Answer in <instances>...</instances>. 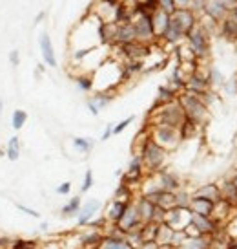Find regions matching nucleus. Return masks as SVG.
Segmentation results:
<instances>
[{
  "label": "nucleus",
  "mask_w": 237,
  "mask_h": 249,
  "mask_svg": "<svg viewBox=\"0 0 237 249\" xmlns=\"http://www.w3.org/2000/svg\"><path fill=\"white\" fill-rule=\"evenodd\" d=\"M177 101L181 103L186 119H190L195 124H199L201 128L206 126L210 117H212V112H210V107L205 105V101L201 99L199 95L190 92H181L179 97H177Z\"/></svg>",
  "instance_id": "nucleus-1"
},
{
  "label": "nucleus",
  "mask_w": 237,
  "mask_h": 249,
  "mask_svg": "<svg viewBox=\"0 0 237 249\" xmlns=\"http://www.w3.org/2000/svg\"><path fill=\"white\" fill-rule=\"evenodd\" d=\"M150 117H152L150 124H168L174 128H179L186 119L184 110L179 101L168 103V105H162V107H153Z\"/></svg>",
  "instance_id": "nucleus-2"
},
{
  "label": "nucleus",
  "mask_w": 237,
  "mask_h": 249,
  "mask_svg": "<svg viewBox=\"0 0 237 249\" xmlns=\"http://www.w3.org/2000/svg\"><path fill=\"white\" fill-rule=\"evenodd\" d=\"M139 156L142 158L144 163L146 174H155L166 169V160H168V150L162 148L161 145H157L153 140H150L146 143L142 150L139 152Z\"/></svg>",
  "instance_id": "nucleus-3"
},
{
  "label": "nucleus",
  "mask_w": 237,
  "mask_h": 249,
  "mask_svg": "<svg viewBox=\"0 0 237 249\" xmlns=\"http://www.w3.org/2000/svg\"><path fill=\"white\" fill-rule=\"evenodd\" d=\"M184 42L191 48V52L195 53L197 61H205V59L210 57V52H212V35H210L201 24H197V26L186 35Z\"/></svg>",
  "instance_id": "nucleus-4"
},
{
  "label": "nucleus",
  "mask_w": 237,
  "mask_h": 249,
  "mask_svg": "<svg viewBox=\"0 0 237 249\" xmlns=\"http://www.w3.org/2000/svg\"><path fill=\"white\" fill-rule=\"evenodd\" d=\"M133 28H135V37L142 44H155V31H153V13L152 11H142V9H133Z\"/></svg>",
  "instance_id": "nucleus-5"
},
{
  "label": "nucleus",
  "mask_w": 237,
  "mask_h": 249,
  "mask_svg": "<svg viewBox=\"0 0 237 249\" xmlns=\"http://www.w3.org/2000/svg\"><path fill=\"white\" fill-rule=\"evenodd\" d=\"M150 136H152V140L157 145L166 148L168 152L175 150L183 143L179 128H174V126H168V124H150Z\"/></svg>",
  "instance_id": "nucleus-6"
},
{
  "label": "nucleus",
  "mask_w": 237,
  "mask_h": 249,
  "mask_svg": "<svg viewBox=\"0 0 237 249\" xmlns=\"http://www.w3.org/2000/svg\"><path fill=\"white\" fill-rule=\"evenodd\" d=\"M236 4H237L236 0H208L203 15L215 20L217 24H221L222 20L228 17V11L234 8Z\"/></svg>",
  "instance_id": "nucleus-7"
},
{
  "label": "nucleus",
  "mask_w": 237,
  "mask_h": 249,
  "mask_svg": "<svg viewBox=\"0 0 237 249\" xmlns=\"http://www.w3.org/2000/svg\"><path fill=\"white\" fill-rule=\"evenodd\" d=\"M164 224L172 227L174 231H184L191 224V211L183 207H172L166 211Z\"/></svg>",
  "instance_id": "nucleus-8"
},
{
  "label": "nucleus",
  "mask_w": 237,
  "mask_h": 249,
  "mask_svg": "<svg viewBox=\"0 0 237 249\" xmlns=\"http://www.w3.org/2000/svg\"><path fill=\"white\" fill-rule=\"evenodd\" d=\"M146 178V169L144 163H142V158L139 154H133L131 161L128 163V169H126V174H124V181L126 185H133V183H142V179Z\"/></svg>",
  "instance_id": "nucleus-9"
},
{
  "label": "nucleus",
  "mask_w": 237,
  "mask_h": 249,
  "mask_svg": "<svg viewBox=\"0 0 237 249\" xmlns=\"http://www.w3.org/2000/svg\"><path fill=\"white\" fill-rule=\"evenodd\" d=\"M191 226L199 231L201 236H214L222 229V226L212 216H201L191 213Z\"/></svg>",
  "instance_id": "nucleus-10"
},
{
  "label": "nucleus",
  "mask_w": 237,
  "mask_h": 249,
  "mask_svg": "<svg viewBox=\"0 0 237 249\" xmlns=\"http://www.w3.org/2000/svg\"><path fill=\"white\" fill-rule=\"evenodd\" d=\"M100 207H102V203H100L99 200H95V198L82 203V207H80L79 214H77V227L82 229V227L88 226L90 220H93V216L100 211Z\"/></svg>",
  "instance_id": "nucleus-11"
},
{
  "label": "nucleus",
  "mask_w": 237,
  "mask_h": 249,
  "mask_svg": "<svg viewBox=\"0 0 237 249\" xmlns=\"http://www.w3.org/2000/svg\"><path fill=\"white\" fill-rule=\"evenodd\" d=\"M172 18H175L177 24L183 28V31L188 35L197 24H199V17L195 15L193 11H191L190 8H186V9H181V8H177L175 9V13L172 15Z\"/></svg>",
  "instance_id": "nucleus-12"
},
{
  "label": "nucleus",
  "mask_w": 237,
  "mask_h": 249,
  "mask_svg": "<svg viewBox=\"0 0 237 249\" xmlns=\"http://www.w3.org/2000/svg\"><path fill=\"white\" fill-rule=\"evenodd\" d=\"M155 178H157V183H159V189L161 191H170V193H175L183 187V181L181 178L177 176L175 172H170V171H161V172H155Z\"/></svg>",
  "instance_id": "nucleus-13"
},
{
  "label": "nucleus",
  "mask_w": 237,
  "mask_h": 249,
  "mask_svg": "<svg viewBox=\"0 0 237 249\" xmlns=\"http://www.w3.org/2000/svg\"><path fill=\"white\" fill-rule=\"evenodd\" d=\"M137 37H135V28L131 22H124V24H117V33H115V40L113 46L123 48L126 44H131L135 42Z\"/></svg>",
  "instance_id": "nucleus-14"
},
{
  "label": "nucleus",
  "mask_w": 237,
  "mask_h": 249,
  "mask_svg": "<svg viewBox=\"0 0 237 249\" xmlns=\"http://www.w3.org/2000/svg\"><path fill=\"white\" fill-rule=\"evenodd\" d=\"M184 39H186V33L183 31V28L177 24L175 18L170 17V24H168V28H166V31H164V35L161 37V40L175 48L177 44H181Z\"/></svg>",
  "instance_id": "nucleus-15"
},
{
  "label": "nucleus",
  "mask_w": 237,
  "mask_h": 249,
  "mask_svg": "<svg viewBox=\"0 0 237 249\" xmlns=\"http://www.w3.org/2000/svg\"><path fill=\"white\" fill-rule=\"evenodd\" d=\"M117 226L121 227L124 233H128V231H131V229H135V227L142 226V222L139 220V213H137V205H135V200H133V202L128 205V209H126V213L123 214L121 222H119Z\"/></svg>",
  "instance_id": "nucleus-16"
},
{
  "label": "nucleus",
  "mask_w": 237,
  "mask_h": 249,
  "mask_svg": "<svg viewBox=\"0 0 237 249\" xmlns=\"http://www.w3.org/2000/svg\"><path fill=\"white\" fill-rule=\"evenodd\" d=\"M38 44H40V53H42V59L46 62V66L55 68L57 66V59H55V50H53V44H51V37H49L47 31L40 33Z\"/></svg>",
  "instance_id": "nucleus-17"
},
{
  "label": "nucleus",
  "mask_w": 237,
  "mask_h": 249,
  "mask_svg": "<svg viewBox=\"0 0 237 249\" xmlns=\"http://www.w3.org/2000/svg\"><path fill=\"white\" fill-rule=\"evenodd\" d=\"M144 198H148L152 203H155L157 207L168 211L172 207H175V193H170V191H155L150 195H142Z\"/></svg>",
  "instance_id": "nucleus-18"
},
{
  "label": "nucleus",
  "mask_w": 237,
  "mask_h": 249,
  "mask_svg": "<svg viewBox=\"0 0 237 249\" xmlns=\"http://www.w3.org/2000/svg\"><path fill=\"white\" fill-rule=\"evenodd\" d=\"M135 205H137L139 220H141L142 224H150L153 218V213H155V203H152L142 195H139L137 198H135Z\"/></svg>",
  "instance_id": "nucleus-19"
},
{
  "label": "nucleus",
  "mask_w": 237,
  "mask_h": 249,
  "mask_svg": "<svg viewBox=\"0 0 237 249\" xmlns=\"http://www.w3.org/2000/svg\"><path fill=\"white\" fill-rule=\"evenodd\" d=\"M102 238H104V233L97 231V229H86L82 233H79V242H80V248L82 249L99 248Z\"/></svg>",
  "instance_id": "nucleus-20"
},
{
  "label": "nucleus",
  "mask_w": 237,
  "mask_h": 249,
  "mask_svg": "<svg viewBox=\"0 0 237 249\" xmlns=\"http://www.w3.org/2000/svg\"><path fill=\"white\" fill-rule=\"evenodd\" d=\"M193 196H197V198H205V200H210L212 203H217L221 200V187L219 183H205V185H201Z\"/></svg>",
  "instance_id": "nucleus-21"
},
{
  "label": "nucleus",
  "mask_w": 237,
  "mask_h": 249,
  "mask_svg": "<svg viewBox=\"0 0 237 249\" xmlns=\"http://www.w3.org/2000/svg\"><path fill=\"white\" fill-rule=\"evenodd\" d=\"M128 205H130V203L119 202V200H111V203L108 205V209H106L108 224H115V226H117V224L121 222L123 214L126 213V209H128Z\"/></svg>",
  "instance_id": "nucleus-22"
},
{
  "label": "nucleus",
  "mask_w": 237,
  "mask_h": 249,
  "mask_svg": "<svg viewBox=\"0 0 237 249\" xmlns=\"http://www.w3.org/2000/svg\"><path fill=\"white\" fill-rule=\"evenodd\" d=\"M170 17L166 11H162V9H155L153 11V31H155V39L161 40V37L164 35V31H166V28H168L170 24Z\"/></svg>",
  "instance_id": "nucleus-23"
},
{
  "label": "nucleus",
  "mask_w": 237,
  "mask_h": 249,
  "mask_svg": "<svg viewBox=\"0 0 237 249\" xmlns=\"http://www.w3.org/2000/svg\"><path fill=\"white\" fill-rule=\"evenodd\" d=\"M215 203H212L210 200H205V198H197L193 196L190 203V211L193 214H201V216H212L214 213Z\"/></svg>",
  "instance_id": "nucleus-24"
},
{
  "label": "nucleus",
  "mask_w": 237,
  "mask_h": 249,
  "mask_svg": "<svg viewBox=\"0 0 237 249\" xmlns=\"http://www.w3.org/2000/svg\"><path fill=\"white\" fill-rule=\"evenodd\" d=\"M219 35H222L230 42H237V22L232 17H226L221 24H219Z\"/></svg>",
  "instance_id": "nucleus-25"
},
{
  "label": "nucleus",
  "mask_w": 237,
  "mask_h": 249,
  "mask_svg": "<svg viewBox=\"0 0 237 249\" xmlns=\"http://www.w3.org/2000/svg\"><path fill=\"white\" fill-rule=\"evenodd\" d=\"M179 97V92H175L172 86H159L157 90V97H155V105L153 107H162V105H168V103L177 101Z\"/></svg>",
  "instance_id": "nucleus-26"
},
{
  "label": "nucleus",
  "mask_w": 237,
  "mask_h": 249,
  "mask_svg": "<svg viewBox=\"0 0 237 249\" xmlns=\"http://www.w3.org/2000/svg\"><path fill=\"white\" fill-rule=\"evenodd\" d=\"M99 249H133V248L130 246L128 238H117V236L104 234V238L100 242Z\"/></svg>",
  "instance_id": "nucleus-27"
},
{
  "label": "nucleus",
  "mask_w": 237,
  "mask_h": 249,
  "mask_svg": "<svg viewBox=\"0 0 237 249\" xmlns=\"http://www.w3.org/2000/svg\"><path fill=\"white\" fill-rule=\"evenodd\" d=\"M115 99V90H95L92 101L95 103V107L99 110L106 108L110 103Z\"/></svg>",
  "instance_id": "nucleus-28"
},
{
  "label": "nucleus",
  "mask_w": 237,
  "mask_h": 249,
  "mask_svg": "<svg viewBox=\"0 0 237 249\" xmlns=\"http://www.w3.org/2000/svg\"><path fill=\"white\" fill-rule=\"evenodd\" d=\"M199 132H201V126L195 124L193 121H190V119H184L183 124L179 126V134H181V140L183 141L193 140L195 136H199Z\"/></svg>",
  "instance_id": "nucleus-29"
},
{
  "label": "nucleus",
  "mask_w": 237,
  "mask_h": 249,
  "mask_svg": "<svg viewBox=\"0 0 237 249\" xmlns=\"http://www.w3.org/2000/svg\"><path fill=\"white\" fill-rule=\"evenodd\" d=\"M82 207V200H80V196H73V198H69V202L66 205H62L61 209V214L64 218H73L79 214V211Z\"/></svg>",
  "instance_id": "nucleus-30"
},
{
  "label": "nucleus",
  "mask_w": 237,
  "mask_h": 249,
  "mask_svg": "<svg viewBox=\"0 0 237 249\" xmlns=\"http://www.w3.org/2000/svg\"><path fill=\"white\" fill-rule=\"evenodd\" d=\"M174 234H175V231H174L172 227L166 226V224H161V226L157 227V236H155V242H157L159 246H172V238H174Z\"/></svg>",
  "instance_id": "nucleus-31"
},
{
  "label": "nucleus",
  "mask_w": 237,
  "mask_h": 249,
  "mask_svg": "<svg viewBox=\"0 0 237 249\" xmlns=\"http://www.w3.org/2000/svg\"><path fill=\"white\" fill-rule=\"evenodd\" d=\"M183 249H212V238L210 236H197V238H188Z\"/></svg>",
  "instance_id": "nucleus-32"
},
{
  "label": "nucleus",
  "mask_w": 237,
  "mask_h": 249,
  "mask_svg": "<svg viewBox=\"0 0 237 249\" xmlns=\"http://www.w3.org/2000/svg\"><path fill=\"white\" fill-rule=\"evenodd\" d=\"M175 55L179 62H191V61H197V57L195 53L191 52V48L186 44V42H181V44H177L175 46Z\"/></svg>",
  "instance_id": "nucleus-33"
},
{
  "label": "nucleus",
  "mask_w": 237,
  "mask_h": 249,
  "mask_svg": "<svg viewBox=\"0 0 237 249\" xmlns=\"http://www.w3.org/2000/svg\"><path fill=\"white\" fill-rule=\"evenodd\" d=\"M6 156L9 161H16L20 158V140L16 136L9 138L8 145H6Z\"/></svg>",
  "instance_id": "nucleus-34"
},
{
  "label": "nucleus",
  "mask_w": 237,
  "mask_h": 249,
  "mask_svg": "<svg viewBox=\"0 0 237 249\" xmlns=\"http://www.w3.org/2000/svg\"><path fill=\"white\" fill-rule=\"evenodd\" d=\"M191 195L190 191H186L184 187H181L179 191H175V207H183V209H190V203H191Z\"/></svg>",
  "instance_id": "nucleus-35"
},
{
  "label": "nucleus",
  "mask_w": 237,
  "mask_h": 249,
  "mask_svg": "<svg viewBox=\"0 0 237 249\" xmlns=\"http://www.w3.org/2000/svg\"><path fill=\"white\" fill-rule=\"evenodd\" d=\"M75 83L82 92H92V90H95V88H93L92 73H79V75H75Z\"/></svg>",
  "instance_id": "nucleus-36"
},
{
  "label": "nucleus",
  "mask_w": 237,
  "mask_h": 249,
  "mask_svg": "<svg viewBox=\"0 0 237 249\" xmlns=\"http://www.w3.org/2000/svg\"><path fill=\"white\" fill-rule=\"evenodd\" d=\"M210 83H212V88H214V90L226 88V85H228L224 75L221 73V70H219V68H214V66H212V70H210Z\"/></svg>",
  "instance_id": "nucleus-37"
},
{
  "label": "nucleus",
  "mask_w": 237,
  "mask_h": 249,
  "mask_svg": "<svg viewBox=\"0 0 237 249\" xmlns=\"http://www.w3.org/2000/svg\"><path fill=\"white\" fill-rule=\"evenodd\" d=\"M222 229H224V233H226V236L228 238H232V240H237V209L234 211V214L230 216V220L222 226Z\"/></svg>",
  "instance_id": "nucleus-38"
},
{
  "label": "nucleus",
  "mask_w": 237,
  "mask_h": 249,
  "mask_svg": "<svg viewBox=\"0 0 237 249\" xmlns=\"http://www.w3.org/2000/svg\"><path fill=\"white\" fill-rule=\"evenodd\" d=\"M28 121V112L26 110H15L13 112V116H11V126H13V130H20L24 124Z\"/></svg>",
  "instance_id": "nucleus-39"
},
{
  "label": "nucleus",
  "mask_w": 237,
  "mask_h": 249,
  "mask_svg": "<svg viewBox=\"0 0 237 249\" xmlns=\"http://www.w3.org/2000/svg\"><path fill=\"white\" fill-rule=\"evenodd\" d=\"M40 244L37 240H28V238H15L11 242L9 249H38Z\"/></svg>",
  "instance_id": "nucleus-40"
},
{
  "label": "nucleus",
  "mask_w": 237,
  "mask_h": 249,
  "mask_svg": "<svg viewBox=\"0 0 237 249\" xmlns=\"http://www.w3.org/2000/svg\"><path fill=\"white\" fill-rule=\"evenodd\" d=\"M73 147L80 152V154H90L93 148V141L88 138H73Z\"/></svg>",
  "instance_id": "nucleus-41"
},
{
  "label": "nucleus",
  "mask_w": 237,
  "mask_h": 249,
  "mask_svg": "<svg viewBox=\"0 0 237 249\" xmlns=\"http://www.w3.org/2000/svg\"><path fill=\"white\" fill-rule=\"evenodd\" d=\"M186 240H188V236H186V233H184V231H175L174 238H172V248L183 249V246L186 244Z\"/></svg>",
  "instance_id": "nucleus-42"
},
{
  "label": "nucleus",
  "mask_w": 237,
  "mask_h": 249,
  "mask_svg": "<svg viewBox=\"0 0 237 249\" xmlns=\"http://www.w3.org/2000/svg\"><path fill=\"white\" fill-rule=\"evenodd\" d=\"M133 121H135V116H130V117H126V119H123V121H119L117 124H113V136L115 134L124 132V130H126Z\"/></svg>",
  "instance_id": "nucleus-43"
},
{
  "label": "nucleus",
  "mask_w": 237,
  "mask_h": 249,
  "mask_svg": "<svg viewBox=\"0 0 237 249\" xmlns=\"http://www.w3.org/2000/svg\"><path fill=\"white\" fill-rule=\"evenodd\" d=\"M206 2H208V0H191L190 9L201 18V17H203V13H205V8H206Z\"/></svg>",
  "instance_id": "nucleus-44"
},
{
  "label": "nucleus",
  "mask_w": 237,
  "mask_h": 249,
  "mask_svg": "<svg viewBox=\"0 0 237 249\" xmlns=\"http://www.w3.org/2000/svg\"><path fill=\"white\" fill-rule=\"evenodd\" d=\"M157 4H159V9L166 11L168 15H174V13H175V9H177L175 0H159Z\"/></svg>",
  "instance_id": "nucleus-45"
},
{
  "label": "nucleus",
  "mask_w": 237,
  "mask_h": 249,
  "mask_svg": "<svg viewBox=\"0 0 237 249\" xmlns=\"http://www.w3.org/2000/svg\"><path fill=\"white\" fill-rule=\"evenodd\" d=\"M92 187H93V172H92V169H88L84 174V181H82V185H80V193H88Z\"/></svg>",
  "instance_id": "nucleus-46"
},
{
  "label": "nucleus",
  "mask_w": 237,
  "mask_h": 249,
  "mask_svg": "<svg viewBox=\"0 0 237 249\" xmlns=\"http://www.w3.org/2000/svg\"><path fill=\"white\" fill-rule=\"evenodd\" d=\"M16 209L20 211V213H24V214H28V216H33V218H40V213L35 209H31V207H28V205H22V203H16Z\"/></svg>",
  "instance_id": "nucleus-47"
},
{
  "label": "nucleus",
  "mask_w": 237,
  "mask_h": 249,
  "mask_svg": "<svg viewBox=\"0 0 237 249\" xmlns=\"http://www.w3.org/2000/svg\"><path fill=\"white\" fill-rule=\"evenodd\" d=\"M69 191H71V181H64V183H61V185L55 189V193H57L59 196L69 195Z\"/></svg>",
  "instance_id": "nucleus-48"
},
{
  "label": "nucleus",
  "mask_w": 237,
  "mask_h": 249,
  "mask_svg": "<svg viewBox=\"0 0 237 249\" xmlns=\"http://www.w3.org/2000/svg\"><path fill=\"white\" fill-rule=\"evenodd\" d=\"M9 62H11V66H18V62H20V53L13 50L11 53H9Z\"/></svg>",
  "instance_id": "nucleus-49"
},
{
  "label": "nucleus",
  "mask_w": 237,
  "mask_h": 249,
  "mask_svg": "<svg viewBox=\"0 0 237 249\" xmlns=\"http://www.w3.org/2000/svg\"><path fill=\"white\" fill-rule=\"evenodd\" d=\"M38 249H62V244L61 242H46V244H42Z\"/></svg>",
  "instance_id": "nucleus-50"
},
{
  "label": "nucleus",
  "mask_w": 237,
  "mask_h": 249,
  "mask_svg": "<svg viewBox=\"0 0 237 249\" xmlns=\"http://www.w3.org/2000/svg\"><path fill=\"white\" fill-rule=\"evenodd\" d=\"M139 249H159V244L155 240H146V242H142V246Z\"/></svg>",
  "instance_id": "nucleus-51"
},
{
  "label": "nucleus",
  "mask_w": 237,
  "mask_h": 249,
  "mask_svg": "<svg viewBox=\"0 0 237 249\" xmlns=\"http://www.w3.org/2000/svg\"><path fill=\"white\" fill-rule=\"evenodd\" d=\"M86 107H88V110L92 112L93 116H99V112H100V110L97 108V107H95V103H93L92 99H88V101H86Z\"/></svg>",
  "instance_id": "nucleus-52"
},
{
  "label": "nucleus",
  "mask_w": 237,
  "mask_h": 249,
  "mask_svg": "<svg viewBox=\"0 0 237 249\" xmlns=\"http://www.w3.org/2000/svg\"><path fill=\"white\" fill-rule=\"evenodd\" d=\"M111 136H113V124H108L106 130H104V134H102V138H100V140L106 141V140H110Z\"/></svg>",
  "instance_id": "nucleus-53"
},
{
  "label": "nucleus",
  "mask_w": 237,
  "mask_h": 249,
  "mask_svg": "<svg viewBox=\"0 0 237 249\" xmlns=\"http://www.w3.org/2000/svg\"><path fill=\"white\" fill-rule=\"evenodd\" d=\"M175 4H177V8L186 9V8H190L191 0H175Z\"/></svg>",
  "instance_id": "nucleus-54"
},
{
  "label": "nucleus",
  "mask_w": 237,
  "mask_h": 249,
  "mask_svg": "<svg viewBox=\"0 0 237 249\" xmlns=\"http://www.w3.org/2000/svg\"><path fill=\"white\" fill-rule=\"evenodd\" d=\"M228 17H232V18H234V20H236V22H237V4H236V6H234V8H232V9H230V11H228Z\"/></svg>",
  "instance_id": "nucleus-55"
},
{
  "label": "nucleus",
  "mask_w": 237,
  "mask_h": 249,
  "mask_svg": "<svg viewBox=\"0 0 237 249\" xmlns=\"http://www.w3.org/2000/svg\"><path fill=\"white\" fill-rule=\"evenodd\" d=\"M230 181H232V183H234V185H236L237 187V169H236V171H234V172H232V174H230Z\"/></svg>",
  "instance_id": "nucleus-56"
},
{
  "label": "nucleus",
  "mask_w": 237,
  "mask_h": 249,
  "mask_svg": "<svg viewBox=\"0 0 237 249\" xmlns=\"http://www.w3.org/2000/svg\"><path fill=\"white\" fill-rule=\"evenodd\" d=\"M44 18H46V13H44V11H40V13H38V15H37V18H35V24L42 22Z\"/></svg>",
  "instance_id": "nucleus-57"
},
{
  "label": "nucleus",
  "mask_w": 237,
  "mask_h": 249,
  "mask_svg": "<svg viewBox=\"0 0 237 249\" xmlns=\"http://www.w3.org/2000/svg\"><path fill=\"white\" fill-rule=\"evenodd\" d=\"M40 229H42V231H46V229H47V224H46V222H44V224H40Z\"/></svg>",
  "instance_id": "nucleus-58"
},
{
  "label": "nucleus",
  "mask_w": 237,
  "mask_h": 249,
  "mask_svg": "<svg viewBox=\"0 0 237 249\" xmlns=\"http://www.w3.org/2000/svg\"><path fill=\"white\" fill-rule=\"evenodd\" d=\"M2 107H4V103L0 101V112H2Z\"/></svg>",
  "instance_id": "nucleus-59"
},
{
  "label": "nucleus",
  "mask_w": 237,
  "mask_h": 249,
  "mask_svg": "<svg viewBox=\"0 0 237 249\" xmlns=\"http://www.w3.org/2000/svg\"><path fill=\"white\" fill-rule=\"evenodd\" d=\"M88 249H99V248H88Z\"/></svg>",
  "instance_id": "nucleus-60"
},
{
  "label": "nucleus",
  "mask_w": 237,
  "mask_h": 249,
  "mask_svg": "<svg viewBox=\"0 0 237 249\" xmlns=\"http://www.w3.org/2000/svg\"><path fill=\"white\" fill-rule=\"evenodd\" d=\"M236 2H237V0H236Z\"/></svg>",
  "instance_id": "nucleus-61"
}]
</instances>
